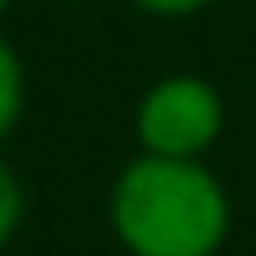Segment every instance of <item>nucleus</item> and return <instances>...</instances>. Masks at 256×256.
Returning a JSON list of instances; mask_svg holds the SVG:
<instances>
[{
	"mask_svg": "<svg viewBox=\"0 0 256 256\" xmlns=\"http://www.w3.org/2000/svg\"><path fill=\"white\" fill-rule=\"evenodd\" d=\"M110 228L128 256H218L232 194L204 156L138 152L110 185Z\"/></svg>",
	"mask_w": 256,
	"mask_h": 256,
	"instance_id": "obj_1",
	"label": "nucleus"
},
{
	"mask_svg": "<svg viewBox=\"0 0 256 256\" xmlns=\"http://www.w3.org/2000/svg\"><path fill=\"white\" fill-rule=\"evenodd\" d=\"M228 128V100L209 76H156L133 104L138 152L152 156H209Z\"/></svg>",
	"mask_w": 256,
	"mask_h": 256,
	"instance_id": "obj_2",
	"label": "nucleus"
},
{
	"mask_svg": "<svg viewBox=\"0 0 256 256\" xmlns=\"http://www.w3.org/2000/svg\"><path fill=\"white\" fill-rule=\"evenodd\" d=\"M24 104H28V72H24V57H19V48L0 34V147H5V138L19 128Z\"/></svg>",
	"mask_w": 256,
	"mask_h": 256,
	"instance_id": "obj_3",
	"label": "nucleus"
},
{
	"mask_svg": "<svg viewBox=\"0 0 256 256\" xmlns=\"http://www.w3.org/2000/svg\"><path fill=\"white\" fill-rule=\"evenodd\" d=\"M19 223H24V185H19V176L10 171V162L0 156V252L14 242Z\"/></svg>",
	"mask_w": 256,
	"mask_h": 256,
	"instance_id": "obj_4",
	"label": "nucleus"
},
{
	"mask_svg": "<svg viewBox=\"0 0 256 256\" xmlns=\"http://www.w3.org/2000/svg\"><path fill=\"white\" fill-rule=\"evenodd\" d=\"M128 5L142 10V14H152V19H185V14L209 10L214 0H128Z\"/></svg>",
	"mask_w": 256,
	"mask_h": 256,
	"instance_id": "obj_5",
	"label": "nucleus"
},
{
	"mask_svg": "<svg viewBox=\"0 0 256 256\" xmlns=\"http://www.w3.org/2000/svg\"><path fill=\"white\" fill-rule=\"evenodd\" d=\"M10 5H14V0H0V14H5V10H10Z\"/></svg>",
	"mask_w": 256,
	"mask_h": 256,
	"instance_id": "obj_6",
	"label": "nucleus"
},
{
	"mask_svg": "<svg viewBox=\"0 0 256 256\" xmlns=\"http://www.w3.org/2000/svg\"><path fill=\"white\" fill-rule=\"evenodd\" d=\"M0 256H5V252H0Z\"/></svg>",
	"mask_w": 256,
	"mask_h": 256,
	"instance_id": "obj_7",
	"label": "nucleus"
}]
</instances>
